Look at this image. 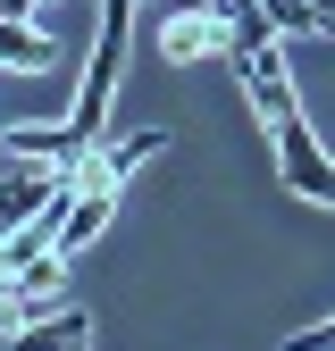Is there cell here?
<instances>
[{
  "label": "cell",
  "instance_id": "2",
  "mask_svg": "<svg viewBox=\"0 0 335 351\" xmlns=\"http://www.w3.org/2000/svg\"><path fill=\"white\" fill-rule=\"evenodd\" d=\"M227 17H218V0H176V17L159 25V59L168 67H193V59H218L227 67Z\"/></svg>",
  "mask_w": 335,
  "mask_h": 351
},
{
  "label": "cell",
  "instance_id": "1",
  "mask_svg": "<svg viewBox=\"0 0 335 351\" xmlns=\"http://www.w3.org/2000/svg\"><path fill=\"white\" fill-rule=\"evenodd\" d=\"M268 143H277V184L293 201H310V209H335V151L310 134V117L302 109L268 117Z\"/></svg>",
  "mask_w": 335,
  "mask_h": 351
},
{
  "label": "cell",
  "instance_id": "5",
  "mask_svg": "<svg viewBox=\"0 0 335 351\" xmlns=\"http://www.w3.org/2000/svg\"><path fill=\"white\" fill-rule=\"evenodd\" d=\"M59 51H51V34H42V25H17V17H0V67H51Z\"/></svg>",
  "mask_w": 335,
  "mask_h": 351
},
{
  "label": "cell",
  "instance_id": "6",
  "mask_svg": "<svg viewBox=\"0 0 335 351\" xmlns=\"http://www.w3.org/2000/svg\"><path fill=\"white\" fill-rule=\"evenodd\" d=\"M260 9H268V25H277V34H319L310 0H260Z\"/></svg>",
  "mask_w": 335,
  "mask_h": 351
},
{
  "label": "cell",
  "instance_id": "3",
  "mask_svg": "<svg viewBox=\"0 0 335 351\" xmlns=\"http://www.w3.org/2000/svg\"><path fill=\"white\" fill-rule=\"evenodd\" d=\"M84 343H93V318H84L76 301H51V310H34V318L17 326L9 351H84Z\"/></svg>",
  "mask_w": 335,
  "mask_h": 351
},
{
  "label": "cell",
  "instance_id": "7",
  "mask_svg": "<svg viewBox=\"0 0 335 351\" xmlns=\"http://www.w3.org/2000/svg\"><path fill=\"white\" fill-rule=\"evenodd\" d=\"M310 17H319V34H335V0H310Z\"/></svg>",
  "mask_w": 335,
  "mask_h": 351
},
{
  "label": "cell",
  "instance_id": "4",
  "mask_svg": "<svg viewBox=\"0 0 335 351\" xmlns=\"http://www.w3.org/2000/svg\"><path fill=\"white\" fill-rule=\"evenodd\" d=\"M0 159H34V167H76L84 151H76V134H67V125H9V134H0Z\"/></svg>",
  "mask_w": 335,
  "mask_h": 351
}]
</instances>
